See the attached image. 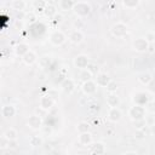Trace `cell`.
Segmentation results:
<instances>
[{"label": "cell", "instance_id": "1", "mask_svg": "<svg viewBox=\"0 0 155 155\" xmlns=\"http://www.w3.org/2000/svg\"><path fill=\"white\" fill-rule=\"evenodd\" d=\"M91 5L87 2V1H76L75 5H74V13L78 16V17H86L91 13Z\"/></svg>", "mask_w": 155, "mask_h": 155}, {"label": "cell", "instance_id": "2", "mask_svg": "<svg viewBox=\"0 0 155 155\" xmlns=\"http://www.w3.org/2000/svg\"><path fill=\"white\" fill-rule=\"evenodd\" d=\"M145 114H147V109H145V107H142V105H136L134 104L128 110V115L133 121L144 120L145 119Z\"/></svg>", "mask_w": 155, "mask_h": 155}, {"label": "cell", "instance_id": "3", "mask_svg": "<svg viewBox=\"0 0 155 155\" xmlns=\"http://www.w3.org/2000/svg\"><path fill=\"white\" fill-rule=\"evenodd\" d=\"M110 31L115 38H124L128 33V25L124 22H116L111 25Z\"/></svg>", "mask_w": 155, "mask_h": 155}, {"label": "cell", "instance_id": "4", "mask_svg": "<svg viewBox=\"0 0 155 155\" xmlns=\"http://www.w3.org/2000/svg\"><path fill=\"white\" fill-rule=\"evenodd\" d=\"M48 39H50V42H51L52 45H54V46H61V45H63V44L65 42L67 36H65V34H64L63 31H61V30H54V31H52V33L50 34Z\"/></svg>", "mask_w": 155, "mask_h": 155}, {"label": "cell", "instance_id": "5", "mask_svg": "<svg viewBox=\"0 0 155 155\" xmlns=\"http://www.w3.org/2000/svg\"><path fill=\"white\" fill-rule=\"evenodd\" d=\"M150 44L145 40V38H137L136 40L132 41V48L137 52H147L149 48Z\"/></svg>", "mask_w": 155, "mask_h": 155}, {"label": "cell", "instance_id": "6", "mask_svg": "<svg viewBox=\"0 0 155 155\" xmlns=\"http://www.w3.org/2000/svg\"><path fill=\"white\" fill-rule=\"evenodd\" d=\"M90 64V61H88V57L86 54H78L75 58H74V65L80 69V70H85L87 69Z\"/></svg>", "mask_w": 155, "mask_h": 155}, {"label": "cell", "instance_id": "7", "mask_svg": "<svg viewBox=\"0 0 155 155\" xmlns=\"http://www.w3.org/2000/svg\"><path fill=\"white\" fill-rule=\"evenodd\" d=\"M81 90H82V92H84L86 96L94 94L96 91H97V84H96V81H93V80H88V81H86V82L82 84Z\"/></svg>", "mask_w": 155, "mask_h": 155}, {"label": "cell", "instance_id": "8", "mask_svg": "<svg viewBox=\"0 0 155 155\" xmlns=\"http://www.w3.org/2000/svg\"><path fill=\"white\" fill-rule=\"evenodd\" d=\"M27 125L31 130H39V128L42 127V117H40V116H38V115L34 114V115H31V116L28 117Z\"/></svg>", "mask_w": 155, "mask_h": 155}, {"label": "cell", "instance_id": "9", "mask_svg": "<svg viewBox=\"0 0 155 155\" xmlns=\"http://www.w3.org/2000/svg\"><path fill=\"white\" fill-rule=\"evenodd\" d=\"M68 39H69L70 42H73L75 45H79V44H81L84 41V33L80 29H75L69 34Z\"/></svg>", "mask_w": 155, "mask_h": 155}, {"label": "cell", "instance_id": "10", "mask_svg": "<svg viewBox=\"0 0 155 155\" xmlns=\"http://www.w3.org/2000/svg\"><path fill=\"white\" fill-rule=\"evenodd\" d=\"M39 104H40V107H41L42 109H45L46 111H48V110L53 107V104H54V99H53L51 96L45 94V96H42V97L40 98Z\"/></svg>", "mask_w": 155, "mask_h": 155}, {"label": "cell", "instance_id": "11", "mask_svg": "<svg viewBox=\"0 0 155 155\" xmlns=\"http://www.w3.org/2000/svg\"><path fill=\"white\" fill-rule=\"evenodd\" d=\"M133 102L136 105H142V107H145L148 103H149V99H148V94L145 92H137L133 97Z\"/></svg>", "mask_w": 155, "mask_h": 155}, {"label": "cell", "instance_id": "12", "mask_svg": "<svg viewBox=\"0 0 155 155\" xmlns=\"http://www.w3.org/2000/svg\"><path fill=\"white\" fill-rule=\"evenodd\" d=\"M61 86H62V90H63L65 93H68V94H70V93L75 90V82H74V80L70 79V78L64 79V80L62 81Z\"/></svg>", "mask_w": 155, "mask_h": 155}, {"label": "cell", "instance_id": "13", "mask_svg": "<svg viewBox=\"0 0 155 155\" xmlns=\"http://www.w3.org/2000/svg\"><path fill=\"white\" fill-rule=\"evenodd\" d=\"M110 81H111V79H110V78L108 76V74H105V73H99V74H97V76H96V84H97V86L107 87Z\"/></svg>", "mask_w": 155, "mask_h": 155}, {"label": "cell", "instance_id": "14", "mask_svg": "<svg viewBox=\"0 0 155 155\" xmlns=\"http://www.w3.org/2000/svg\"><path fill=\"white\" fill-rule=\"evenodd\" d=\"M107 104L110 108H117L120 105V97L116 93H108L107 94Z\"/></svg>", "mask_w": 155, "mask_h": 155}, {"label": "cell", "instance_id": "15", "mask_svg": "<svg viewBox=\"0 0 155 155\" xmlns=\"http://www.w3.org/2000/svg\"><path fill=\"white\" fill-rule=\"evenodd\" d=\"M74 5H75V1H71V0H59L57 2V7L62 11H64V12L73 10Z\"/></svg>", "mask_w": 155, "mask_h": 155}, {"label": "cell", "instance_id": "16", "mask_svg": "<svg viewBox=\"0 0 155 155\" xmlns=\"http://www.w3.org/2000/svg\"><path fill=\"white\" fill-rule=\"evenodd\" d=\"M22 61H23V63L27 64V65H33V64L38 61V56H36V53H35L34 51L30 50L28 53H25V54L22 57Z\"/></svg>", "mask_w": 155, "mask_h": 155}, {"label": "cell", "instance_id": "17", "mask_svg": "<svg viewBox=\"0 0 155 155\" xmlns=\"http://www.w3.org/2000/svg\"><path fill=\"white\" fill-rule=\"evenodd\" d=\"M16 114V108L12 105V104H6L1 108V115L5 117V119H10L12 116H15Z\"/></svg>", "mask_w": 155, "mask_h": 155}, {"label": "cell", "instance_id": "18", "mask_svg": "<svg viewBox=\"0 0 155 155\" xmlns=\"http://www.w3.org/2000/svg\"><path fill=\"white\" fill-rule=\"evenodd\" d=\"M30 50H29V45L25 44V42H19L15 46V53L19 57H23L25 53H28Z\"/></svg>", "mask_w": 155, "mask_h": 155}, {"label": "cell", "instance_id": "19", "mask_svg": "<svg viewBox=\"0 0 155 155\" xmlns=\"http://www.w3.org/2000/svg\"><path fill=\"white\" fill-rule=\"evenodd\" d=\"M122 114H121V110L119 108H110L109 113H108V119L109 121L111 122H117L120 119H121Z\"/></svg>", "mask_w": 155, "mask_h": 155}, {"label": "cell", "instance_id": "20", "mask_svg": "<svg viewBox=\"0 0 155 155\" xmlns=\"http://www.w3.org/2000/svg\"><path fill=\"white\" fill-rule=\"evenodd\" d=\"M44 13H45L46 17L53 18L57 15V5L51 4V2H47L46 6H45V8H44Z\"/></svg>", "mask_w": 155, "mask_h": 155}, {"label": "cell", "instance_id": "21", "mask_svg": "<svg viewBox=\"0 0 155 155\" xmlns=\"http://www.w3.org/2000/svg\"><path fill=\"white\" fill-rule=\"evenodd\" d=\"M138 81L142 84V85H149L151 81H153V75L149 73V71H142L138 74L137 76Z\"/></svg>", "mask_w": 155, "mask_h": 155}, {"label": "cell", "instance_id": "22", "mask_svg": "<svg viewBox=\"0 0 155 155\" xmlns=\"http://www.w3.org/2000/svg\"><path fill=\"white\" fill-rule=\"evenodd\" d=\"M79 143L82 145H90L92 143V136L90 132L79 133Z\"/></svg>", "mask_w": 155, "mask_h": 155}, {"label": "cell", "instance_id": "23", "mask_svg": "<svg viewBox=\"0 0 155 155\" xmlns=\"http://www.w3.org/2000/svg\"><path fill=\"white\" fill-rule=\"evenodd\" d=\"M10 6L16 11H24L27 7V2L24 0H13L11 1Z\"/></svg>", "mask_w": 155, "mask_h": 155}, {"label": "cell", "instance_id": "24", "mask_svg": "<svg viewBox=\"0 0 155 155\" xmlns=\"http://www.w3.org/2000/svg\"><path fill=\"white\" fill-rule=\"evenodd\" d=\"M91 151L94 154V155H103L105 153V147L103 143H94L92 147H91Z\"/></svg>", "mask_w": 155, "mask_h": 155}, {"label": "cell", "instance_id": "25", "mask_svg": "<svg viewBox=\"0 0 155 155\" xmlns=\"http://www.w3.org/2000/svg\"><path fill=\"white\" fill-rule=\"evenodd\" d=\"M4 136L8 139V140H17V137H18V132H17V130L16 128H8L5 133H4Z\"/></svg>", "mask_w": 155, "mask_h": 155}, {"label": "cell", "instance_id": "26", "mask_svg": "<svg viewBox=\"0 0 155 155\" xmlns=\"http://www.w3.org/2000/svg\"><path fill=\"white\" fill-rule=\"evenodd\" d=\"M139 4H140L139 0H124L122 1V6L126 7V8H131V10L138 7Z\"/></svg>", "mask_w": 155, "mask_h": 155}, {"label": "cell", "instance_id": "27", "mask_svg": "<svg viewBox=\"0 0 155 155\" xmlns=\"http://www.w3.org/2000/svg\"><path fill=\"white\" fill-rule=\"evenodd\" d=\"M90 124L87 121H80L76 126V130L79 133H85V132H88L90 131Z\"/></svg>", "mask_w": 155, "mask_h": 155}, {"label": "cell", "instance_id": "28", "mask_svg": "<svg viewBox=\"0 0 155 155\" xmlns=\"http://www.w3.org/2000/svg\"><path fill=\"white\" fill-rule=\"evenodd\" d=\"M24 19H25V22H28L29 24H33V23L36 22L38 17H36V13H35V12L29 11V12H27V13L24 15Z\"/></svg>", "mask_w": 155, "mask_h": 155}, {"label": "cell", "instance_id": "29", "mask_svg": "<svg viewBox=\"0 0 155 155\" xmlns=\"http://www.w3.org/2000/svg\"><path fill=\"white\" fill-rule=\"evenodd\" d=\"M29 144L31 147H40L42 144V138L40 136H31L29 138Z\"/></svg>", "mask_w": 155, "mask_h": 155}, {"label": "cell", "instance_id": "30", "mask_svg": "<svg viewBox=\"0 0 155 155\" xmlns=\"http://www.w3.org/2000/svg\"><path fill=\"white\" fill-rule=\"evenodd\" d=\"M105 90H107V92H108V93H116L117 84H116L114 80H111V81L108 84V86L105 87Z\"/></svg>", "mask_w": 155, "mask_h": 155}, {"label": "cell", "instance_id": "31", "mask_svg": "<svg viewBox=\"0 0 155 155\" xmlns=\"http://www.w3.org/2000/svg\"><path fill=\"white\" fill-rule=\"evenodd\" d=\"M50 63H51V57H48V56H44V57H41L40 61H39V64H40V67H42V68H47V67L50 65Z\"/></svg>", "mask_w": 155, "mask_h": 155}, {"label": "cell", "instance_id": "32", "mask_svg": "<svg viewBox=\"0 0 155 155\" xmlns=\"http://www.w3.org/2000/svg\"><path fill=\"white\" fill-rule=\"evenodd\" d=\"M91 76H92V74H91V73H90L87 69L81 70V73H80V79H81L84 82H86V81L91 80Z\"/></svg>", "mask_w": 155, "mask_h": 155}, {"label": "cell", "instance_id": "33", "mask_svg": "<svg viewBox=\"0 0 155 155\" xmlns=\"http://www.w3.org/2000/svg\"><path fill=\"white\" fill-rule=\"evenodd\" d=\"M87 70L92 74V75H97V74H99V68H98V65L96 64V63H90L88 64V67H87Z\"/></svg>", "mask_w": 155, "mask_h": 155}, {"label": "cell", "instance_id": "34", "mask_svg": "<svg viewBox=\"0 0 155 155\" xmlns=\"http://www.w3.org/2000/svg\"><path fill=\"white\" fill-rule=\"evenodd\" d=\"M134 124V127L136 130H144V127L147 126V120H137V121H133Z\"/></svg>", "mask_w": 155, "mask_h": 155}, {"label": "cell", "instance_id": "35", "mask_svg": "<svg viewBox=\"0 0 155 155\" xmlns=\"http://www.w3.org/2000/svg\"><path fill=\"white\" fill-rule=\"evenodd\" d=\"M134 137H136V139H139V140L144 139L145 138V131L144 130H136Z\"/></svg>", "mask_w": 155, "mask_h": 155}, {"label": "cell", "instance_id": "36", "mask_svg": "<svg viewBox=\"0 0 155 155\" xmlns=\"http://www.w3.org/2000/svg\"><path fill=\"white\" fill-rule=\"evenodd\" d=\"M0 143H1V144H0V148H1V149H5V148H7V147H8L10 140H8L5 136H2V137H1V139H0Z\"/></svg>", "mask_w": 155, "mask_h": 155}, {"label": "cell", "instance_id": "37", "mask_svg": "<svg viewBox=\"0 0 155 155\" xmlns=\"http://www.w3.org/2000/svg\"><path fill=\"white\" fill-rule=\"evenodd\" d=\"M145 40H147L149 44L154 42V41H155V33H154V31H149V33H147V35H145Z\"/></svg>", "mask_w": 155, "mask_h": 155}, {"label": "cell", "instance_id": "38", "mask_svg": "<svg viewBox=\"0 0 155 155\" xmlns=\"http://www.w3.org/2000/svg\"><path fill=\"white\" fill-rule=\"evenodd\" d=\"M145 109H147V111L155 113V102H149V103L145 105Z\"/></svg>", "mask_w": 155, "mask_h": 155}, {"label": "cell", "instance_id": "39", "mask_svg": "<svg viewBox=\"0 0 155 155\" xmlns=\"http://www.w3.org/2000/svg\"><path fill=\"white\" fill-rule=\"evenodd\" d=\"M46 113H47V111H46L45 109H42L41 107H39V108H36V109H35V115H38V116H40V117H42Z\"/></svg>", "mask_w": 155, "mask_h": 155}, {"label": "cell", "instance_id": "40", "mask_svg": "<svg viewBox=\"0 0 155 155\" xmlns=\"http://www.w3.org/2000/svg\"><path fill=\"white\" fill-rule=\"evenodd\" d=\"M88 110H90L91 113H97V111H98V105H97V104H91V105L88 107Z\"/></svg>", "mask_w": 155, "mask_h": 155}, {"label": "cell", "instance_id": "41", "mask_svg": "<svg viewBox=\"0 0 155 155\" xmlns=\"http://www.w3.org/2000/svg\"><path fill=\"white\" fill-rule=\"evenodd\" d=\"M62 18H63V17H62V15H58V13H57V15H56V16L53 17V21H54L56 23H57V22L59 23V22L62 21Z\"/></svg>", "mask_w": 155, "mask_h": 155}, {"label": "cell", "instance_id": "42", "mask_svg": "<svg viewBox=\"0 0 155 155\" xmlns=\"http://www.w3.org/2000/svg\"><path fill=\"white\" fill-rule=\"evenodd\" d=\"M150 133H151L153 136H155V124H153V125L150 126Z\"/></svg>", "mask_w": 155, "mask_h": 155}, {"label": "cell", "instance_id": "43", "mask_svg": "<svg viewBox=\"0 0 155 155\" xmlns=\"http://www.w3.org/2000/svg\"><path fill=\"white\" fill-rule=\"evenodd\" d=\"M8 148H16V140H10Z\"/></svg>", "mask_w": 155, "mask_h": 155}, {"label": "cell", "instance_id": "44", "mask_svg": "<svg viewBox=\"0 0 155 155\" xmlns=\"http://www.w3.org/2000/svg\"><path fill=\"white\" fill-rule=\"evenodd\" d=\"M122 155H138V154L134 153V151H126V153H124Z\"/></svg>", "mask_w": 155, "mask_h": 155}]
</instances>
